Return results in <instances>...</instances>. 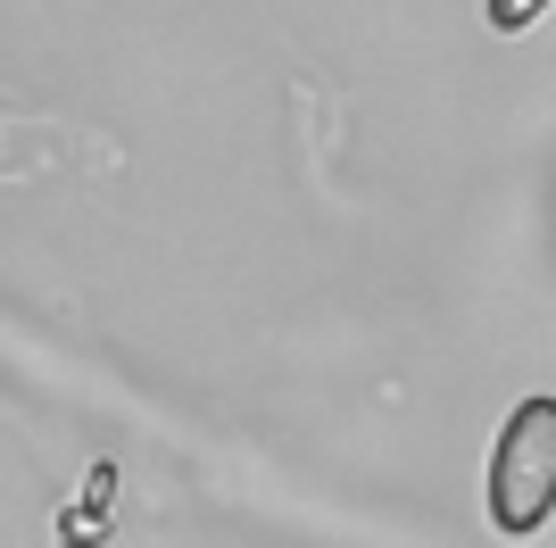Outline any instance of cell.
I'll return each instance as SVG.
<instances>
[{
	"instance_id": "1",
	"label": "cell",
	"mask_w": 556,
	"mask_h": 548,
	"mask_svg": "<svg viewBox=\"0 0 556 548\" xmlns=\"http://www.w3.org/2000/svg\"><path fill=\"white\" fill-rule=\"evenodd\" d=\"M556 515V399H523L490 457V524L507 540H532Z\"/></svg>"
},
{
	"instance_id": "3",
	"label": "cell",
	"mask_w": 556,
	"mask_h": 548,
	"mask_svg": "<svg viewBox=\"0 0 556 548\" xmlns=\"http://www.w3.org/2000/svg\"><path fill=\"white\" fill-rule=\"evenodd\" d=\"M59 548H84V540H59Z\"/></svg>"
},
{
	"instance_id": "2",
	"label": "cell",
	"mask_w": 556,
	"mask_h": 548,
	"mask_svg": "<svg viewBox=\"0 0 556 548\" xmlns=\"http://www.w3.org/2000/svg\"><path fill=\"white\" fill-rule=\"evenodd\" d=\"M540 9H548V0H490V25H498V34H523V25H540Z\"/></svg>"
}]
</instances>
